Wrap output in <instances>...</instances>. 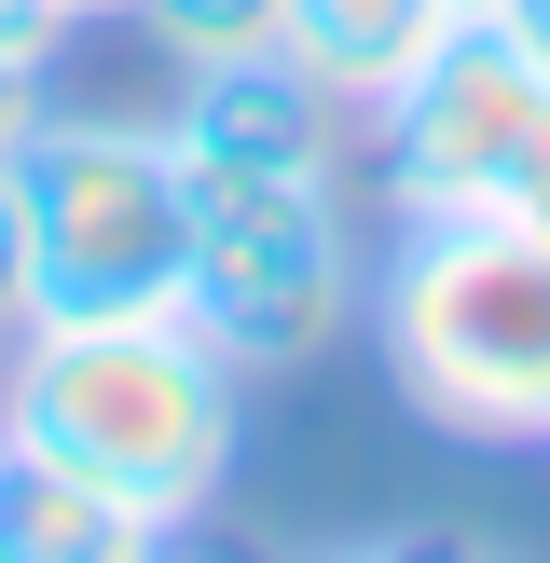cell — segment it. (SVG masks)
Instances as JSON below:
<instances>
[{
    "label": "cell",
    "instance_id": "14",
    "mask_svg": "<svg viewBox=\"0 0 550 563\" xmlns=\"http://www.w3.org/2000/svg\"><path fill=\"white\" fill-rule=\"evenodd\" d=\"M97 14H138V0H82V27H97Z\"/></svg>",
    "mask_w": 550,
    "mask_h": 563
},
{
    "label": "cell",
    "instance_id": "9",
    "mask_svg": "<svg viewBox=\"0 0 550 563\" xmlns=\"http://www.w3.org/2000/svg\"><path fill=\"white\" fill-rule=\"evenodd\" d=\"M138 42L165 69H234V55L289 42V0H138Z\"/></svg>",
    "mask_w": 550,
    "mask_h": 563
},
{
    "label": "cell",
    "instance_id": "2",
    "mask_svg": "<svg viewBox=\"0 0 550 563\" xmlns=\"http://www.w3.org/2000/svg\"><path fill=\"white\" fill-rule=\"evenodd\" d=\"M385 385L468 454H550V247L522 220H399L372 275Z\"/></svg>",
    "mask_w": 550,
    "mask_h": 563
},
{
    "label": "cell",
    "instance_id": "10",
    "mask_svg": "<svg viewBox=\"0 0 550 563\" xmlns=\"http://www.w3.org/2000/svg\"><path fill=\"white\" fill-rule=\"evenodd\" d=\"M82 27V0H0V55H28V69H55Z\"/></svg>",
    "mask_w": 550,
    "mask_h": 563
},
{
    "label": "cell",
    "instance_id": "7",
    "mask_svg": "<svg viewBox=\"0 0 550 563\" xmlns=\"http://www.w3.org/2000/svg\"><path fill=\"white\" fill-rule=\"evenodd\" d=\"M440 27H454L440 0H289V42H275V55H289V69L317 82V97L385 110V97L413 82V55L440 42Z\"/></svg>",
    "mask_w": 550,
    "mask_h": 563
},
{
    "label": "cell",
    "instance_id": "8",
    "mask_svg": "<svg viewBox=\"0 0 550 563\" xmlns=\"http://www.w3.org/2000/svg\"><path fill=\"white\" fill-rule=\"evenodd\" d=\"M138 550H179V537L124 495H97L82 467L0 454V563H138Z\"/></svg>",
    "mask_w": 550,
    "mask_h": 563
},
{
    "label": "cell",
    "instance_id": "11",
    "mask_svg": "<svg viewBox=\"0 0 550 563\" xmlns=\"http://www.w3.org/2000/svg\"><path fill=\"white\" fill-rule=\"evenodd\" d=\"M28 330V179L0 165V344Z\"/></svg>",
    "mask_w": 550,
    "mask_h": 563
},
{
    "label": "cell",
    "instance_id": "13",
    "mask_svg": "<svg viewBox=\"0 0 550 563\" xmlns=\"http://www.w3.org/2000/svg\"><path fill=\"white\" fill-rule=\"evenodd\" d=\"M440 14H509V0H440Z\"/></svg>",
    "mask_w": 550,
    "mask_h": 563
},
{
    "label": "cell",
    "instance_id": "1",
    "mask_svg": "<svg viewBox=\"0 0 550 563\" xmlns=\"http://www.w3.org/2000/svg\"><path fill=\"white\" fill-rule=\"evenodd\" d=\"M0 454L82 467L97 495L193 537L248 454V372L179 302L165 317H28L0 344Z\"/></svg>",
    "mask_w": 550,
    "mask_h": 563
},
{
    "label": "cell",
    "instance_id": "4",
    "mask_svg": "<svg viewBox=\"0 0 550 563\" xmlns=\"http://www.w3.org/2000/svg\"><path fill=\"white\" fill-rule=\"evenodd\" d=\"M193 192V262L179 317L207 330L234 372H302L372 317V247H358L344 179H234V165H179Z\"/></svg>",
    "mask_w": 550,
    "mask_h": 563
},
{
    "label": "cell",
    "instance_id": "12",
    "mask_svg": "<svg viewBox=\"0 0 550 563\" xmlns=\"http://www.w3.org/2000/svg\"><path fill=\"white\" fill-rule=\"evenodd\" d=\"M509 27H522V42H537V55H550V0H509Z\"/></svg>",
    "mask_w": 550,
    "mask_h": 563
},
{
    "label": "cell",
    "instance_id": "6",
    "mask_svg": "<svg viewBox=\"0 0 550 563\" xmlns=\"http://www.w3.org/2000/svg\"><path fill=\"white\" fill-rule=\"evenodd\" d=\"M179 165H234V179H344V97L289 69V55H234V69H179Z\"/></svg>",
    "mask_w": 550,
    "mask_h": 563
},
{
    "label": "cell",
    "instance_id": "3",
    "mask_svg": "<svg viewBox=\"0 0 550 563\" xmlns=\"http://www.w3.org/2000/svg\"><path fill=\"white\" fill-rule=\"evenodd\" d=\"M28 179V317H165L193 262L179 137L138 110H42L14 152Z\"/></svg>",
    "mask_w": 550,
    "mask_h": 563
},
{
    "label": "cell",
    "instance_id": "5",
    "mask_svg": "<svg viewBox=\"0 0 550 563\" xmlns=\"http://www.w3.org/2000/svg\"><path fill=\"white\" fill-rule=\"evenodd\" d=\"M372 124H385V207L399 220H509V192L550 152V55L509 14H454Z\"/></svg>",
    "mask_w": 550,
    "mask_h": 563
}]
</instances>
